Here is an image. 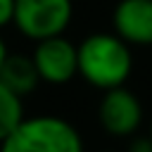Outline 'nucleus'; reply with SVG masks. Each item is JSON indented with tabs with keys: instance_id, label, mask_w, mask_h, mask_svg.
I'll return each instance as SVG.
<instances>
[{
	"instance_id": "f257e3e1",
	"label": "nucleus",
	"mask_w": 152,
	"mask_h": 152,
	"mask_svg": "<svg viewBox=\"0 0 152 152\" xmlns=\"http://www.w3.org/2000/svg\"><path fill=\"white\" fill-rule=\"evenodd\" d=\"M131 71V45L116 33H90L76 45V76L97 90L126 86Z\"/></svg>"
},
{
	"instance_id": "f03ea898",
	"label": "nucleus",
	"mask_w": 152,
	"mask_h": 152,
	"mask_svg": "<svg viewBox=\"0 0 152 152\" xmlns=\"http://www.w3.org/2000/svg\"><path fill=\"white\" fill-rule=\"evenodd\" d=\"M0 152H86L76 126L55 114L24 116L0 142Z\"/></svg>"
},
{
	"instance_id": "7ed1b4c3",
	"label": "nucleus",
	"mask_w": 152,
	"mask_h": 152,
	"mask_svg": "<svg viewBox=\"0 0 152 152\" xmlns=\"http://www.w3.org/2000/svg\"><path fill=\"white\" fill-rule=\"evenodd\" d=\"M74 17L71 0H14L12 26L19 28L21 36L36 40L62 36Z\"/></svg>"
},
{
	"instance_id": "20e7f679",
	"label": "nucleus",
	"mask_w": 152,
	"mask_h": 152,
	"mask_svg": "<svg viewBox=\"0 0 152 152\" xmlns=\"http://www.w3.org/2000/svg\"><path fill=\"white\" fill-rule=\"evenodd\" d=\"M97 119H100V126L109 135L131 138L145 119L142 102L126 86L102 90V100L97 104Z\"/></svg>"
},
{
	"instance_id": "39448f33",
	"label": "nucleus",
	"mask_w": 152,
	"mask_h": 152,
	"mask_svg": "<svg viewBox=\"0 0 152 152\" xmlns=\"http://www.w3.org/2000/svg\"><path fill=\"white\" fill-rule=\"evenodd\" d=\"M31 62L43 83L64 86L76 76V45L64 33L36 40Z\"/></svg>"
},
{
	"instance_id": "423d86ee",
	"label": "nucleus",
	"mask_w": 152,
	"mask_h": 152,
	"mask_svg": "<svg viewBox=\"0 0 152 152\" xmlns=\"http://www.w3.org/2000/svg\"><path fill=\"white\" fill-rule=\"evenodd\" d=\"M112 28L128 45H152V0H119L112 10Z\"/></svg>"
},
{
	"instance_id": "0eeeda50",
	"label": "nucleus",
	"mask_w": 152,
	"mask_h": 152,
	"mask_svg": "<svg viewBox=\"0 0 152 152\" xmlns=\"http://www.w3.org/2000/svg\"><path fill=\"white\" fill-rule=\"evenodd\" d=\"M0 81L19 97L33 93L40 83L38 71L31 62V55H10V52L0 64Z\"/></svg>"
},
{
	"instance_id": "6e6552de",
	"label": "nucleus",
	"mask_w": 152,
	"mask_h": 152,
	"mask_svg": "<svg viewBox=\"0 0 152 152\" xmlns=\"http://www.w3.org/2000/svg\"><path fill=\"white\" fill-rule=\"evenodd\" d=\"M21 100H24V97H19L17 93H12V90L0 81V142L19 126V121L26 116Z\"/></svg>"
},
{
	"instance_id": "1a4fd4ad",
	"label": "nucleus",
	"mask_w": 152,
	"mask_h": 152,
	"mask_svg": "<svg viewBox=\"0 0 152 152\" xmlns=\"http://www.w3.org/2000/svg\"><path fill=\"white\" fill-rule=\"evenodd\" d=\"M14 17V0H0V28L10 26Z\"/></svg>"
},
{
	"instance_id": "9d476101",
	"label": "nucleus",
	"mask_w": 152,
	"mask_h": 152,
	"mask_svg": "<svg viewBox=\"0 0 152 152\" xmlns=\"http://www.w3.org/2000/svg\"><path fill=\"white\" fill-rule=\"evenodd\" d=\"M128 152H152V140L147 138H133L128 145Z\"/></svg>"
},
{
	"instance_id": "9b49d317",
	"label": "nucleus",
	"mask_w": 152,
	"mask_h": 152,
	"mask_svg": "<svg viewBox=\"0 0 152 152\" xmlns=\"http://www.w3.org/2000/svg\"><path fill=\"white\" fill-rule=\"evenodd\" d=\"M5 55H7V45H5V40H2V36H0V64H2V59H5Z\"/></svg>"
},
{
	"instance_id": "f8f14e48",
	"label": "nucleus",
	"mask_w": 152,
	"mask_h": 152,
	"mask_svg": "<svg viewBox=\"0 0 152 152\" xmlns=\"http://www.w3.org/2000/svg\"><path fill=\"white\" fill-rule=\"evenodd\" d=\"M150 140H152V124H150Z\"/></svg>"
}]
</instances>
